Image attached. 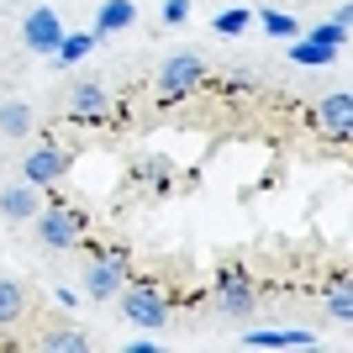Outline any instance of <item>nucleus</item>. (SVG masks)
<instances>
[{"mask_svg": "<svg viewBox=\"0 0 353 353\" xmlns=\"http://www.w3.org/2000/svg\"><path fill=\"white\" fill-rule=\"evenodd\" d=\"M216 306H221V311H232V316H243V311H253V290H248V285H221Z\"/></svg>", "mask_w": 353, "mask_h": 353, "instance_id": "nucleus-12", "label": "nucleus"}, {"mask_svg": "<svg viewBox=\"0 0 353 353\" xmlns=\"http://www.w3.org/2000/svg\"><path fill=\"white\" fill-rule=\"evenodd\" d=\"M43 211V195H37V185H11V190L0 195V216H11V221H32Z\"/></svg>", "mask_w": 353, "mask_h": 353, "instance_id": "nucleus-6", "label": "nucleus"}, {"mask_svg": "<svg viewBox=\"0 0 353 353\" xmlns=\"http://www.w3.org/2000/svg\"><path fill=\"white\" fill-rule=\"evenodd\" d=\"M37 348H48V353H90V332L85 327H69V322H53L48 332H37Z\"/></svg>", "mask_w": 353, "mask_h": 353, "instance_id": "nucleus-4", "label": "nucleus"}, {"mask_svg": "<svg viewBox=\"0 0 353 353\" xmlns=\"http://www.w3.org/2000/svg\"><path fill=\"white\" fill-rule=\"evenodd\" d=\"M327 316H338V322H348V316H353V295L343 290V285L327 295Z\"/></svg>", "mask_w": 353, "mask_h": 353, "instance_id": "nucleus-13", "label": "nucleus"}, {"mask_svg": "<svg viewBox=\"0 0 353 353\" xmlns=\"http://www.w3.org/2000/svg\"><path fill=\"white\" fill-rule=\"evenodd\" d=\"M316 117H322V127H332V132H348V127H353V101H348V90L327 95V101L316 105Z\"/></svg>", "mask_w": 353, "mask_h": 353, "instance_id": "nucleus-8", "label": "nucleus"}, {"mask_svg": "<svg viewBox=\"0 0 353 353\" xmlns=\"http://www.w3.org/2000/svg\"><path fill=\"white\" fill-rule=\"evenodd\" d=\"M37 243H43V248H53V253L74 248V243H79V211H69V206H43V211H37Z\"/></svg>", "mask_w": 353, "mask_h": 353, "instance_id": "nucleus-2", "label": "nucleus"}, {"mask_svg": "<svg viewBox=\"0 0 353 353\" xmlns=\"http://www.w3.org/2000/svg\"><path fill=\"white\" fill-rule=\"evenodd\" d=\"M21 316H27V290H21L16 280H6V274H0V327L21 322Z\"/></svg>", "mask_w": 353, "mask_h": 353, "instance_id": "nucleus-9", "label": "nucleus"}, {"mask_svg": "<svg viewBox=\"0 0 353 353\" xmlns=\"http://www.w3.org/2000/svg\"><path fill=\"white\" fill-rule=\"evenodd\" d=\"M195 79H206V63L195 59V53H169L159 63V90L163 95H179V90H190Z\"/></svg>", "mask_w": 353, "mask_h": 353, "instance_id": "nucleus-3", "label": "nucleus"}, {"mask_svg": "<svg viewBox=\"0 0 353 353\" xmlns=\"http://www.w3.org/2000/svg\"><path fill=\"white\" fill-rule=\"evenodd\" d=\"M27 132H32V105L6 101L0 105V137H27Z\"/></svg>", "mask_w": 353, "mask_h": 353, "instance_id": "nucleus-10", "label": "nucleus"}, {"mask_svg": "<svg viewBox=\"0 0 353 353\" xmlns=\"http://www.w3.org/2000/svg\"><path fill=\"white\" fill-rule=\"evenodd\" d=\"M69 153H59V148H37V153H32L27 159V179L32 185H53V179H63L69 174Z\"/></svg>", "mask_w": 353, "mask_h": 353, "instance_id": "nucleus-5", "label": "nucleus"}, {"mask_svg": "<svg viewBox=\"0 0 353 353\" xmlns=\"http://www.w3.org/2000/svg\"><path fill=\"white\" fill-rule=\"evenodd\" d=\"M85 290H90V301H111V295L121 290V264H90Z\"/></svg>", "mask_w": 353, "mask_h": 353, "instance_id": "nucleus-7", "label": "nucleus"}, {"mask_svg": "<svg viewBox=\"0 0 353 353\" xmlns=\"http://www.w3.org/2000/svg\"><path fill=\"white\" fill-rule=\"evenodd\" d=\"M101 105H105L101 85H74V90H69V111H74V117H95Z\"/></svg>", "mask_w": 353, "mask_h": 353, "instance_id": "nucleus-11", "label": "nucleus"}, {"mask_svg": "<svg viewBox=\"0 0 353 353\" xmlns=\"http://www.w3.org/2000/svg\"><path fill=\"white\" fill-rule=\"evenodd\" d=\"M121 316L137 327H148V332H163L169 327V301H163V290H153V285H132V290H121Z\"/></svg>", "mask_w": 353, "mask_h": 353, "instance_id": "nucleus-1", "label": "nucleus"}]
</instances>
